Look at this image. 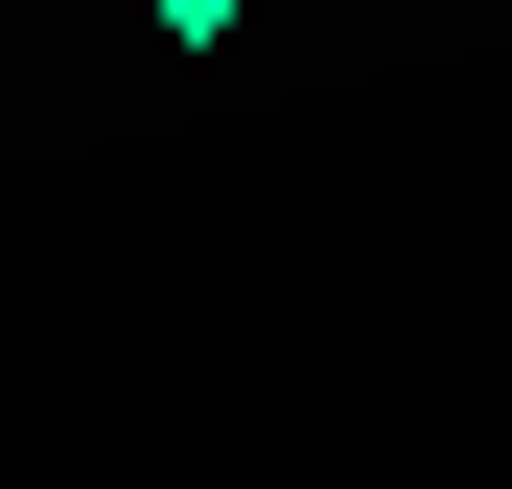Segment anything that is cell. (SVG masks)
I'll list each match as a JSON object with an SVG mask.
<instances>
[{"label":"cell","instance_id":"cell-1","mask_svg":"<svg viewBox=\"0 0 512 489\" xmlns=\"http://www.w3.org/2000/svg\"><path fill=\"white\" fill-rule=\"evenodd\" d=\"M140 24H163V47H233V24H256V0H140Z\"/></svg>","mask_w":512,"mask_h":489}]
</instances>
